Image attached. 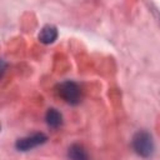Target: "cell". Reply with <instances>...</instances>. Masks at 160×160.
Segmentation results:
<instances>
[{
    "label": "cell",
    "mask_w": 160,
    "mask_h": 160,
    "mask_svg": "<svg viewBox=\"0 0 160 160\" xmlns=\"http://www.w3.org/2000/svg\"><path fill=\"white\" fill-rule=\"evenodd\" d=\"M58 38V29L54 25H45L39 32V40L42 44H51Z\"/></svg>",
    "instance_id": "obj_4"
},
{
    "label": "cell",
    "mask_w": 160,
    "mask_h": 160,
    "mask_svg": "<svg viewBox=\"0 0 160 160\" xmlns=\"http://www.w3.org/2000/svg\"><path fill=\"white\" fill-rule=\"evenodd\" d=\"M48 140L46 135L42 134V132H38V134H32L30 136H26V138H21L16 141L15 146L18 150L20 151H28V150H31L41 144H44L45 141Z\"/></svg>",
    "instance_id": "obj_3"
},
{
    "label": "cell",
    "mask_w": 160,
    "mask_h": 160,
    "mask_svg": "<svg viewBox=\"0 0 160 160\" xmlns=\"http://www.w3.org/2000/svg\"><path fill=\"white\" fill-rule=\"evenodd\" d=\"M134 151L141 156V158H149L151 156L154 151V141L149 132L146 131H139L134 135L131 141Z\"/></svg>",
    "instance_id": "obj_1"
},
{
    "label": "cell",
    "mask_w": 160,
    "mask_h": 160,
    "mask_svg": "<svg viewBox=\"0 0 160 160\" xmlns=\"http://www.w3.org/2000/svg\"><path fill=\"white\" fill-rule=\"evenodd\" d=\"M45 120H46V124L52 128V129H56L61 125L62 122V116L61 114L56 110V109H49L48 112H46V116H45Z\"/></svg>",
    "instance_id": "obj_6"
},
{
    "label": "cell",
    "mask_w": 160,
    "mask_h": 160,
    "mask_svg": "<svg viewBox=\"0 0 160 160\" xmlns=\"http://www.w3.org/2000/svg\"><path fill=\"white\" fill-rule=\"evenodd\" d=\"M56 92L61 99H64L68 104H71V105L78 104L81 98V90H80L79 85L70 80L59 84Z\"/></svg>",
    "instance_id": "obj_2"
},
{
    "label": "cell",
    "mask_w": 160,
    "mask_h": 160,
    "mask_svg": "<svg viewBox=\"0 0 160 160\" xmlns=\"http://www.w3.org/2000/svg\"><path fill=\"white\" fill-rule=\"evenodd\" d=\"M68 158L70 160H89L86 150L81 145H79V144H74V145H71L69 148Z\"/></svg>",
    "instance_id": "obj_5"
}]
</instances>
